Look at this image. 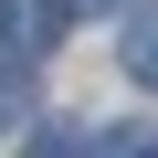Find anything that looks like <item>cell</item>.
Listing matches in <instances>:
<instances>
[{"label": "cell", "instance_id": "cell-1", "mask_svg": "<svg viewBox=\"0 0 158 158\" xmlns=\"http://www.w3.org/2000/svg\"><path fill=\"white\" fill-rule=\"evenodd\" d=\"M127 74H137V85H158V0L127 21Z\"/></svg>", "mask_w": 158, "mask_h": 158}, {"label": "cell", "instance_id": "cell-2", "mask_svg": "<svg viewBox=\"0 0 158 158\" xmlns=\"http://www.w3.org/2000/svg\"><path fill=\"white\" fill-rule=\"evenodd\" d=\"M95 158H158V137H148V127H106V137H95Z\"/></svg>", "mask_w": 158, "mask_h": 158}, {"label": "cell", "instance_id": "cell-3", "mask_svg": "<svg viewBox=\"0 0 158 158\" xmlns=\"http://www.w3.org/2000/svg\"><path fill=\"white\" fill-rule=\"evenodd\" d=\"M21 158H95V148H85V137H74V127H42V137H32Z\"/></svg>", "mask_w": 158, "mask_h": 158}, {"label": "cell", "instance_id": "cell-4", "mask_svg": "<svg viewBox=\"0 0 158 158\" xmlns=\"http://www.w3.org/2000/svg\"><path fill=\"white\" fill-rule=\"evenodd\" d=\"M0 116H32V85L21 74H0Z\"/></svg>", "mask_w": 158, "mask_h": 158}, {"label": "cell", "instance_id": "cell-5", "mask_svg": "<svg viewBox=\"0 0 158 158\" xmlns=\"http://www.w3.org/2000/svg\"><path fill=\"white\" fill-rule=\"evenodd\" d=\"M53 11H63V21H85V11H116V0H53Z\"/></svg>", "mask_w": 158, "mask_h": 158}]
</instances>
